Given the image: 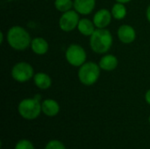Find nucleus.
Here are the masks:
<instances>
[{"label": "nucleus", "instance_id": "nucleus-17", "mask_svg": "<svg viewBox=\"0 0 150 149\" xmlns=\"http://www.w3.org/2000/svg\"><path fill=\"white\" fill-rule=\"evenodd\" d=\"M54 5L58 11L66 12L70 10L72 6V2L71 0H55Z\"/></svg>", "mask_w": 150, "mask_h": 149}, {"label": "nucleus", "instance_id": "nucleus-1", "mask_svg": "<svg viewBox=\"0 0 150 149\" xmlns=\"http://www.w3.org/2000/svg\"><path fill=\"white\" fill-rule=\"evenodd\" d=\"M112 43V38L109 31L105 29H98L91 34V47L96 52L99 54L105 53L109 50Z\"/></svg>", "mask_w": 150, "mask_h": 149}, {"label": "nucleus", "instance_id": "nucleus-5", "mask_svg": "<svg viewBox=\"0 0 150 149\" xmlns=\"http://www.w3.org/2000/svg\"><path fill=\"white\" fill-rule=\"evenodd\" d=\"M68 61L73 66H81L86 59V53L83 48L78 45H71L66 52Z\"/></svg>", "mask_w": 150, "mask_h": 149}, {"label": "nucleus", "instance_id": "nucleus-6", "mask_svg": "<svg viewBox=\"0 0 150 149\" xmlns=\"http://www.w3.org/2000/svg\"><path fill=\"white\" fill-rule=\"evenodd\" d=\"M12 77L18 82L28 81L33 76V69L32 66L26 62L17 63L11 70Z\"/></svg>", "mask_w": 150, "mask_h": 149}, {"label": "nucleus", "instance_id": "nucleus-14", "mask_svg": "<svg viewBox=\"0 0 150 149\" xmlns=\"http://www.w3.org/2000/svg\"><path fill=\"white\" fill-rule=\"evenodd\" d=\"M35 84L42 90H46L51 86V78L44 73H38L34 76Z\"/></svg>", "mask_w": 150, "mask_h": 149}, {"label": "nucleus", "instance_id": "nucleus-22", "mask_svg": "<svg viewBox=\"0 0 150 149\" xmlns=\"http://www.w3.org/2000/svg\"><path fill=\"white\" fill-rule=\"evenodd\" d=\"M119 3H127V2H129V1H131V0H117Z\"/></svg>", "mask_w": 150, "mask_h": 149}, {"label": "nucleus", "instance_id": "nucleus-20", "mask_svg": "<svg viewBox=\"0 0 150 149\" xmlns=\"http://www.w3.org/2000/svg\"><path fill=\"white\" fill-rule=\"evenodd\" d=\"M146 101L150 105V90L146 93Z\"/></svg>", "mask_w": 150, "mask_h": 149}, {"label": "nucleus", "instance_id": "nucleus-19", "mask_svg": "<svg viewBox=\"0 0 150 149\" xmlns=\"http://www.w3.org/2000/svg\"><path fill=\"white\" fill-rule=\"evenodd\" d=\"M45 149H65V147L59 141H51L47 144Z\"/></svg>", "mask_w": 150, "mask_h": 149}, {"label": "nucleus", "instance_id": "nucleus-9", "mask_svg": "<svg viewBox=\"0 0 150 149\" xmlns=\"http://www.w3.org/2000/svg\"><path fill=\"white\" fill-rule=\"evenodd\" d=\"M111 13L107 10L102 9L96 13V15L94 16L93 22L98 28H104L109 25V23L111 22Z\"/></svg>", "mask_w": 150, "mask_h": 149}, {"label": "nucleus", "instance_id": "nucleus-15", "mask_svg": "<svg viewBox=\"0 0 150 149\" xmlns=\"http://www.w3.org/2000/svg\"><path fill=\"white\" fill-rule=\"evenodd\" d=\"M77 26H78V30L80 31V32L83 33V35L89 36V35H91L95 32L93 24L91 23V20L87 18H83L80 20Z\"/></svg>", "mask_w": 150, "mask_h": 149}, {"label": "nucleus", "instance_id": "nucleus-3", "mask_svg": "<svg viewBox=\"0 0 150 149\" xmlns=\"http://www.w3.org/2000/svg\"><path fill=\"white\" fill-rule=\"evenodd\" d=\"M40 97L37 95L34 98H27L20 102L18 105V112L24 119H34L40 115L42 111Z\"/></svg>", "mask_w": 150, "mask_h": 149}, {"label": "nucleus", "instance_id": "nucleus-2", "mask_svg": "<svg viewBox=\"0 0 150 149\" xmlns=\"http://www.w3.org/2000/svg\"><path fill=\"white\" fill-rule=\"evenodd\" d=\"M7 39L10 46L17 50L25 49L31 42L29 33L20 26L11 27L8 32Z\"/></svg>", "mask_w": 150, "mask_h": 149}, {"label": "nucleus", "instance_id": "nucleus-8", "mask_svg": "<svg viewBox=\"0 0 150 149\" xmlns=\"http://www.w3.org/2000/svg\"><path fill=\"white\" fill-rule=\"evenodd\" d=\"M118 36L123 43H131L135 39V31L132 26L124 25L119 28Z\"/></svg>", "mask_w": 150, "mask_h": 149}, {"label": "nucleus", "instance_id": "nucleus-12", "mask_svg": "<svg viewBox=\"0 0 150 149\" xmlns=\"http://www.w3.org/2000/svg\"><path fill=\"white\" fill-rule=\"evenodd\" d=\"M117 65H118L117 58L114 55H111V54L104 56L99 62L100 68L107 71L113 70L117 67Z\"/></svg>", "mask_w": 150, "mask_h": 149}, {"label": "nucleus", "instance_id": "nucleus-21", "mask_svg": "<svg viewBox=\"0 0 150 149\" xmlns=\"http://www.w3.org/2000/svg\"><path fill=\"white\" fill-rule=\"evenodd\" d=\"M147 17H148V19L150 21V5L148 8V11H147Z\"/></svg>", "mask_w": 150, "mask_h": 149}, {"label": "nucleus", "instance_id": "nucleus-11", "mask_svg": "<svg viewBox=\"0 0 150 149\" xmlns=\"http://www.w3.org/2000/svg\"><path fill=\"white\" fill-rule=\"evenodd\" d=\"M41 109H42V112L47 116L53 117V116H55L59 112L60 107L56 101L53 99H47L43 101L41 105Z\"/></svg>", "mask_w": 150, "mask_h": 149}, {"label": "nucleus", "instance_id": "nucleus-18", "mask_svg": "<svg viewBox=\"0 0 150 149\" xmlns=\"http://www.w3.org/2000/svg\"><path fill=\"white\" fill-rule=\"evenodd\" d=\"M15 149H34V147L32 144V142H30L29 141L21 140L17 143Z\"/></svg>", "mask_w": 150, "mask_h": 149}, {"label": "nucleus", "instance_id": "nucleus-7", "mask_svg": "<svg viewBox=\"0 0 150 149\" xmlns=\"http://www.w3.org/2000/svg\"><path fill=\"white\" fill-rule=\"evenodd\" d=\"M79 17L75 11H66L60 18V27L62 30L65 32L72 31L78 25Z\"/></svg>", "mask_w": 150, "mask_h": 149}, {"label": "nucleus", "instance_id": "nucleus-10", "mask_svg": "<svg viewBox=\"0 0 150 149\" xmlns=\"http://www.w3.org/2000/svg\"><path fill=\"white\" fill-rule=\"evenodd\" d=\"M95 0H75L74 7L81 14H89L94 9Z\"/></svg>", "mask_w": 150, "mask_h": 149}, {"label": "nucleus", "instance_id": "nucleus-16", "mask_svg": "<svg viewBox=\"0 0 150 149\" xmlns=\"http://www.w3.org/2000/svg\"><path fill=\"white\" fill-rule=\"evenodd\" d=\"M112 12V16L115 18L121 19V18H125V16L127 14V10L121 3H118L113 5Z\"/></svg>", "mask_w": 150, "mask_h": 149}, {"label": "nucleus", "instance_id": "nucleus-4", "mask_svg": "<svg viewBox=\"0 0 150 149\" xmlns=\"http://www.w3.org/2000/svg\"><path fill=\"white\" fill-rule=\"evenodd\" d=\"M99 74V67L94 62H88L81 67L78 72V76L82 83L84 85H91L98 79Z\"/></svg>", "mask_w": 150, "mask_h": 149}, {"label": "nucleus", "instance_id": "nucleus-13", "mask_svg": "<svg viewBox=\"0 0 150 149\" xmlns=\"http://www.w3.org/2000/svg\"><path fill=\"white\" fill-rule=\"evenodd\" d=\"M33 51L38 54H44L48 49L47 42L42 38H36L32 41Z\"/></svg>", "mask_w": 150, "mask_h": 149}]
</instances>
